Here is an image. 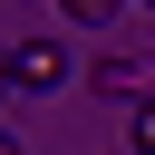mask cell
<instances>
[{"label": "cell", "instance_id": "6da1fadb", "mask_svg": "<svg viewBox=\"0 0 155 155\" xmlns=\"http://www.w3.org/2000/svg\"><path fill=\"white\" fill-rule=\"evenodd\" d=\"M58 78H68V48H58V39H19V48H10V87H29V97H48Z\"/></svg>", "mask_w": 155, "mask_h": 155}, {"label": "cell", "instance_id": "7a4b0ae2", "mask_svg": "<svg viewBox=\"0 0 155 155\" xmlns=\"http://www.w3.org/2000/svg\"><path fill=\"white\" fill-rule=\"evenodd\" d=\"M87 78H97L107 97H155V68H145V58H97Z\"/></svg>", "mask_w": 155, "mask_h": 155}, {"label": "cell", "instance_id": "3957f363", "mask_svg": "<svg viewBox=\"0 0 155 155\" xmlns=\"http://www.w3.org/2000/svg\"><path fill=\"white\" fill-rule=\"evenodd\" d=\"M126 136H136V155H155V97H136V116H126Z\"/></svg>", "mask_w": 155, "mask_h": 155}, {"label": "cell", "instance_id": "277c9868", "mask_svg": "<svg viewBox=\"0 0 155 155\" xmlns=\"http://www.w3.org/2000/svg\"><path fill=\"white\" fill-rule=\"evenodd\" d=\"M58 10H68V19H87V29H97V19H107V10H116V0H58Z\"/></svg>", "mask_w": 155, "mask_h": 155}, {"label": "cell", "instance_id": "5b68a950", "mask_svg": "<svg viewBox=\"0 0 155 155\" xmlns=\"http://www.w3.org/2000/svg\"><path fill=\"white\" fill-rule=\"evenodd\" d=\"M0 155H19V136H10V126H0Z\"/></svg>", "mask_w": 155, "mask_h": 155}, {"label": "cell", "instance_id": "8992f818", "mask_svg": "<svg viewBox=\"0 0 155 155\" xmlns=\"http://www.w3.org/2000/svg\"><path fill=\"white\" fill-rule=\"evenodd\" d=\"M0 87H10V58H0Z\"/></svg>", "mask_w": 155, "mask_h": 155}, {"label": "cell", "instance_id": "52a82bcc", "mask_svg": "<svg viewBox=\"0 0 155 155\" xmlns=\"http://www.w3.org/2000/svg\"><path fill=\"white\" fill-rule=\"evenodd\" d=\"M145 10H155V0H145Z\"/></svg>", "mask_w": 155, "mask_h": 155}]
</instances>
